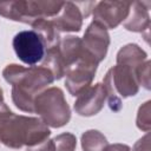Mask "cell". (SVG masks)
I'll return each mask as SVG.
<instances>
[{
  "label": "cell",
  "instance_id": "6da1fadb",
  "mask_svg": "<svg viewBox=\"0 0 151 151\" xmlns=\"http://www.w3.org/2000/svg\"><path fill=\"white\" fill-rule=\"evenodd\" d=\"M2 76L12 85V100L15 106L29 113L34 112L35 97L54 80L53 74L41 65L24 67L11 64L4 68Z\"/></svg>",
  "mask_w": 151,
  "mask_h": 151
},
{
  "label": "cell",
  "instance_id": "7c38bea8",
  "mask_svg": "<svg viewBox=\"0 0 151 151\" xmlns=\"http://www.w3.org/2000/svg\"><path fill=\"white\" fill-rule=\"evenodd\" d=\"M147 60V55L136 44H127L123 46L117 53V64L131 66L134 70H139L140 66Z\"/></svg>",
  "mask_w": 151,
  "mask_h": 151
},
{
  "label": "cell",
  "instance_id": "30bf717a",
  "mask_svg": "<svg viewBox=\"0 0 151 151\" xmlns=\"http://www.w3.org/2000/svg\"><path fill=\"white\" fill-rule=\"evenodd\" d=\"M84 13L80 9L78 2L66 1L58 15L53 17L52 24L54 28L60 32H78L81 28Z\"/></svg>",
  "mask_w": 151,
  "mask_h": 151
},
{
  "label": "cell",
  "instance_id": "9a60e30c",
  "mask_svg": "<svg viewBox=\"0 0 151 151\" xmlns=\"http://www.w3.org/2000/svg\"><path fill=\"white\" fill-rule=\"evenodd\" d=\"M52 140L54 143V151H74L77 146L76 136L68 132L58 134Z\"/></svg>",
  "mask_w": 151,
  "mask_h": 151
},
{
  "label": "cell",
  "instance_id": "5bb4252c",
  "mask_svg": "<svg viewBox=\"0 0 151 151\" xmlns=\"http://www.w3.org/2000/svg\"><path fill=\"white\" fill-rule=\"evenodd\" d=\"M107 145L105 136L97 130H88L81 136V147L84 151H104Z\"/></svg>",
  "mask_w": 151,
  "mask_h": 151
},
{
  "label": "cell",
  "instance_id": "2e32d148",
  "mask_svg": "<svg viewBox=\"0 0 151 151\" xmlns=\"http://www.w3.org/2000/svg\"><path fill=\"white\" fill-rule=\"evenodd\" d=\"M137 126L138 129L147 132L150 130V125H151V113H150V101L147 100L146 103H144L139 110H138V114H137Z\"/></svg>",
  "mask_w": 151,
  "mask_h": 151
},
{
  "label": "cell",
  "instance_id": "44dd1931",
  "mask_svg": "<svg viewBox=\"0 0 151 151\" xmlns=\"http://www.w3.org/2000/svg\"><path fill=\"white\" fill-rule=\"evenodd\" d=\"M4 104V96H2V90L0 88V105Z\"/></svg>",
  "mask_w": 151,
  "mask_h": 151
},
{
  "label": "cell",
  "instance_id": "9c48e42d",
  "mask_svg": "<svg viewBox=\"0 0 151 151\" xmlns=\"http://www.w3.org/2000/svg\"><path fill=\"white\" fill-rule=\"evenodd\" d=\"M77 100L74 103V110L79 116H94L104 106V101L106 99V92L104 85L98 83L93 86L84 90L79 96H77Z\"/></svg>",
  "mask_w": 151,
  "mask_h": 151
},
{
  "label": "cell",
  "instance_id": "8992f818",
  "mask_svg": "<svg viewBox=\"0 0 151 151\" xmlns=\"http://www.w3.org/2000/svg\"><path fill=\"white\" fill-rule=\"evenodd\" d=\"M13 48L18 58L31 66L41 61L46 52L41 37L33 29L17 33L13 38Z\"/></svg>",
  "mask_w": 151,
  "mask_h": 151
},
{
  "label": "cell",
  "instance_id": "7a4b0ae2",
  "mask_svg": "<svg viewBox=\"0 0 151 151\" xmlns=\"http://www.w3.org/2000/svg\"><path fill=\"white\" fill-rule=\"evenodd\" d=\"M50 130L39 118L13 113L6 104L0 107V142L11 149L33 146L48 139Z\"/></svg>",
  "mask_w": 151,
  "mask_h": 151
},
{
  "label": "cell",
  "instance_id": "4fadbf2b",
  "mask_svg": "<svg viewBox=\"0 0 151 151\" xmlns=\"http://www.w3.org/2000/svg\"><path fill=\"white\" fill-rule=\"evenodd\" d=\"M31 26H32L33 31L37 32L41 37L46 50H48L53 46H57L59 44V41H60L59 32L54 28L51 19H40V20L33 22Z\"/></svg>",
  "mask_w": 151,
  "mask_h": 151
},
{
  "label": "cell",
  "instance_id": "d6986e66",
  "mask_svg": "<svg viewBox=\"0 0 151 151\" xmlns=\"http://www.w3.org/2000/svg\"><path fill=\"white\" fill-rule=\"evenodd\" d=\"M133 151H150V134L149 133H146L134 144Z\"/></svg>",
  "mask_w": 151,
  "mask_h": 151
},
{
  "label": "cell",
  "instance_id": "5b68a950",
  "mask_svg": "<svg viewBox=\"0 0 151 151\" xmlns=\"http://www.w3.org/2000/svg\"><path fill=\"white\" fill-rule=\"evenodd\" d=\"M98 63H96L86 52L66 70L65 85L72 96H79L84 90L91 86L94 78Z\"/></svg>",
  "mask_w": 151,
  "mask_h": 151
},
{
  "label": "cell",
  "instance_id": "ba28073f",
  "mask_svg": "<svg viewBox=\"0 0 151 151\" xmlns=\"http://www.w3.org/2000/svg\"><path fill=\"white\" fill-rule=\"evenodd\" d=\"M110 45V35L107 29L100 24L92 21L85 31L84 38L81 39V46L84 51L96 61L100 63L107 53Z\"/></svg>",
  "mask_w": 151,
  "mask_h": 151
},
{
  "label": "cell",
  "instance_id": "3957f363",
  "mask_svg": "<svg viewBox=\"0 0 151 151\" xmlns=\"http://www.w3.org/2000/svg\"><path fill=\"white\" fill-rule=\"evenodd\" d=\"M63 6V1H0V15L32 25L40 19L58 15Z\"/></svg>",
  "mask_w": 151,
  "mask_h": 151
},
{
  "label": "cell",
  "instance_id": "ac0fdd59",
  "mask_svg": "<svg viewBox=\"0 0 151 151\" xmlns=\"http://www.w3.org/2000/svg\"><path fill=\"white\" fill-rule=\"evenodd\" d=\"M26 151H54V143L51 139H46L37 145L27 147Z\"/></svg>",
  "mask_w": 151,
  "mask_h": 151
},
{
  "label": "cell",
  "instance_id": "8fae6325",
  "mask_svg": "<svg viewBox=\"0 0 151 151\" xmlns=\"http://www.w3.org/2000/svg\"><path fill=\"white\" fill-rule=\"evenodd\" d=\"M149 1H134L131 4L127 18L124 21V27L132 32L147 31L150 26Z\"/></svg>",
  "mask_w": 151,
  "mask_h": 151
},
{
  "label": "cell",
  "instance_id": "ffe728a7",
  "mask_svg": "<svg viewBox=\"0 0 151 151\" xmlns=\"http://www.w3.org/2000/svg\"><path fill=\"white\" fill-rule=\"evenodd\" d=\"M104 151H131V149L125 144H112L107 145Z\"/></svg>",
  "mask_w": 151,
  "mask_h": 151
},
{
  "label": "cell",
  "instance_id": "52a82bcc",
  "mask_svg": "<svg viewBox=\"0 0 151 151\" xmlns=\"http://www.w3.org/2000/svg\"><path fill=\"white\" fill-rule=\"evenodd\" d=\"M132 2L129 1H100L93 8V21L100 24L106 29L116 28L125 21Z\"/></svg>",
  "mask_w": 151,
  "mask_h": 151
},
{
  "label": "cell",
  "instance_id": "277c9868",
  "mask_svg": "<svg viewBox=\"0 0 151 151\" xmlns=\"http://www.w3.org/2000/svg\"><path fill=\"white\" fill-rule=\"evenodd\" d=\"M34 112L51 127H61L71 118L70 106L59 87H50L40 92L34 99Z\"/></svg>",
  "mask_w": 151,
  "mask_h": 151
},
{
  "label": "cell",
  "instance_id": "e0dca14e",
  "mask_svg": "<svg viewBox=\"0 0 151 151\" xmlns=\"http://www.w3.org/2000/svg\"><path fill=\"white\" fill-rule=\"evenodd\" d=\"M138 84L143 85L147 90L150 88V61L149 60H146L142 65L138 72Z\"/></svg>",
  "mask_w": 151,
  "mask_h": 151
}]
</instances>
